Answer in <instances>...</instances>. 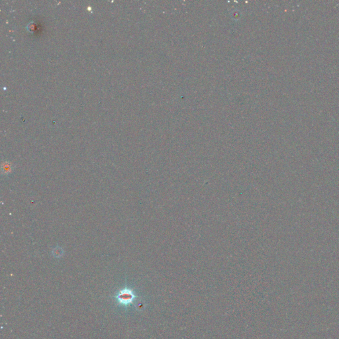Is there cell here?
<instances>
[{"label": "cell", "mask_w": 339, "mask_h": 339, "mask_svg": "<svg viewBox=\"0 0 339 339\" xmlns=\"http://www.w3.org/2000/svg\"><path fill=\"white\" fill-rule=\"evenodd\" d=\"M121 294L122 295H121L120 297H119L121 299V301L123 300V301H125V303H128L127 301L132 300V299L133 297L132 293L129 291H123Z\"/></svg>", "instance_id": "1"}]
</instances>
